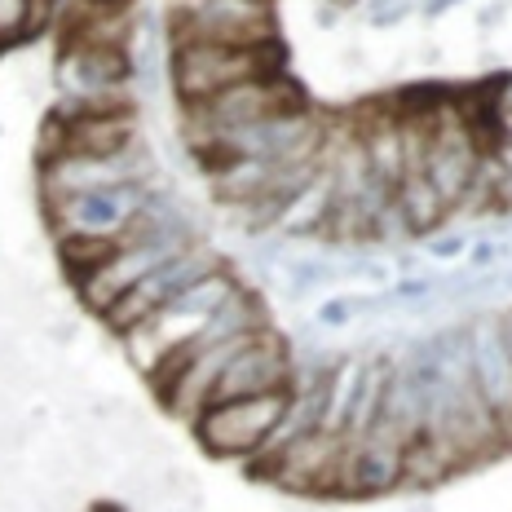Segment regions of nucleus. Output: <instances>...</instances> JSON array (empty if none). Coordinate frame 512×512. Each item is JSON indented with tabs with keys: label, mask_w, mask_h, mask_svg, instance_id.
I'll return each instance as SVG.
<instances>
[{
	"label": "nucleus",
	"mask_w": 512,
	"mask_h": 512,
	"mask_svg": "<svg viewBox=\"0 0 512 512\" xmlns=\"http://www.w3.org/2000/svg\"><path fill=\"white\" fill-rule=\"evenodd\" d=\"M62 151L58 155H120L137 142V111H58Z\"/></svg>",
	"instance_id": "obj_13"
},
{
	"label": "nucleus",
	"mask_w": 512,
	"mask_h": 512,
	"mask_svg": "<svg viewBox=\"0 0 512 512\" xmlns=\"http://www.w3.org/2000/svg\"><path fill=\"white\" fill-rule=\"evenodd\" d=\"M358 5H362V0H327L323 9H336V14H349V9H358Z\"/></svg>",
	"instance_id": "obj_24"
},
{
	"label": "nucleus",
	"mask_w": 512,
	"mask_h": 512,
	"mask_svg": "<svg viewBox=\"0 0 512 512\" xmlns=\"http://www.w3.org/2000/svg\"><path fill=\"white\" fill-rule=\"evenodd\" d=\"M217 270H226V256H221L217 248H208L204 239L190 243L186 252L168 256V261H164V265H155V270L146 274V279H137V283L120 296V301H115V305L98 318V323H102L111 336H120V332H128V327L146 323V318H151L155 309H164L177 292H186L190 283L208 279V274H217Z\"/></svg>",
	"instance_id": "obj_7"
},
{
	"label": "nucleus",
	"mask_w": 512,
	"mask_h": 512,
	"mask_svg": "<svg viewBox=\"0 0 512 512\" xmlns=\"http://www.w3.org/2000/svg\"><path fill=\"white\" fill-rule=\"evenodd\" d=\"M464 336H468V362H473V384L512 446V340L504 314H473L464 323Z\"/></svg>",
	"instance_id": "obj_10"
},
{
	"label": "nucleus",
	"mask_w": 512,
	"mask_h": 512,
	"mask_svg": "<svg viewBox=\"0 0 512 512\" xmlns=\"http://www.w3.org/2000/svg\"><path fill=\"white\" fill-rule=\"evenodd\" d=\"M393 208H398L411 239H429V234L446 230V221H451V204H446L442 190H437L420 168H407L402 181L393 186Z\"/></svg>",
	"instance_id": "obj_14"
},
{
	"label": "nucleus",
	"mask_w": 512,
	"mask_h": 512,
	"mask_svg": "<svg viewBox=\"0 0 512 512\" xmlns=\"http://www.w3.org/2000/svg\"><path fill=\"white\" fill-rule=\"evenodd\" d=\"M402 451L407 446L393 442L380 429L349 437L345 455H340L336 499H376V495H389V490H402Z\"/></svg>",
	"instance_id": "obj_12"
},
{
	"label": "nucleus",
	"mask_w": 512,
	"mask_h": 512,
	"mask_svg": "<svg viewBox=\"0 0 512 512\" xmlns=\"http://www.w3.org/2000/svg\"><path fill=\"white\" fill-rule=\"evenodd\" d=\"M159 173L151 146L137 137L120 155H58L40 164V199L76 195V190H111L128 181H151Z\"/></svg>",
	"instance_id": "obj_9"
},
{
	"label": "nucleus",
	"mask_w": 512,
	"mask_h": 512,
	"mask_svg": "<svg viewBox=\"0 0 512 512\" xmlns=\"http://www.w3.org/2000/svg\"><path fill=\"white\" fill-rule=\"evenodd\" d=\"M168 45H270L274 0H164Z\"/></svg>",
	"instance_id": "obj_4"
},
{
	"label": "nucleus",
	"mask_w": 512,
	"mask_h": 512,
	"mask_svg": "<svg viewBox=\"0 0 512 512\" xmlns=\"http://www.w3.org/2000/svg\"><path fill=\"white\" fill-rule=\"evenodd\" d=\"M84 512H128L124 504H111V499H98V504H89Z\"/></svg>",
	"instance_id": "obj_23"
},
{
	"label": "nucleus",
	"mask_w": 512,
	"mask_h": 512,
	"mask_svg": "<svg viewBox=\"0 0 512 512\" xmlns=\"http://www.w3.org/2000/svg\"><path fill=\"white\" fill-rule=\"evenodd\" d=\"M468 234H460V230H437V234H429L424 239V252L433 256V261H460V256L468 252Z\"/></svg>",
	"instance_id": "obj_20"
},
{
	"label": "nucleus",
	"mask_w": 512,
	"mask_h": 512,
	"mask_svg": "<svg viewBox=\"0 0 512 512\" xmlns=\"http://www.w3.org/2000/svg\"><path fill=\"white\" fill-rule=\"evenodd\" d=\"M301 106H309L305 89L287 71H274V76L234 84V89L217 93V98H208L199 106H181V115H186L181 124H186V142H190V137L226 133V128L270 120V115H283V111H301Z\"/></svg>",
	"instance_id": "obj_6"
},
{
	"label": "nucleus",
	"mask_w": 512,
	"mask_h": 512,
	"mask_svg": "<svg viewBox=\"0 0 512 512\" xmlns=\"http://www.w3.org/2000/svg\"><path fill=\"white\" fill-rule=\"evenodd\" d=\"M292 371L296 358L287 349L283 336H274V327L248 336L234 358L226 362V371L217 376V389H212V402L226 398H256V393H274V389H292Z\"/></svg>",
	"instance_id": "obj_11"
},
{
	"label": "nucleus",
	"mask_w": 512,
	"mask_h": 512,
	"mask_svg": "<svg viewBox=\"0 0 512 512\" xmlns=\"http://www.w3.org/2000/svg\"><path fill=\"white\" fill-rule=\"evenodd\" d=\"M287 398L292 389H274V393H256V398H226V402H208L195 415V442L204 446L212 460H256L270 442V433L279 429Z\"/></svg>",
	"instance_id": "obj_5"
},
{
	"label": "nucleus",
	"mask_w": 512,
	"mask_h": 512,
	"mask_svg": "<svg viewBox=\"0 0 512 512\" xmlns=\"http://www.w3.org/2000/svg\"><path fill=\"white\" fill-rule=\"evenodd\" d=\"M283 71V40L270 45H168V89L177 106H199L243 80Z\"/></svg>",
	"instance_id": "obj_2"
},
{
	"label": "nucleus",
	"mask_w": 512,
	"mask_h": 512,
	"mask_svg": "<svg viewBox=\"0 0 512 512\" xmlns=\"http://www.w3.org/2000/svg\"><path fill=\"white\" fill-rule=\"evenodd\" d=\"M490 111H495V124L504 128V133H512V76H504L490 89Z\"/></svg>",
	"instance_id": "obj_22"
},
{
	"label": "nucleus",
	"mask_w": 512,
	"mask_h": 512,
	"mask_svg": "<svg viewBox=\"0 0 512 512\" xmlns=\"http://www.w3.org/2000/svg\"><path fill=\"white\" fill-rule=\"evenodd\" d=\"M336 204V186H332V173H318L314 181H309L305 190H296L292 199H287V208H283V217H279V226H274V234L287 243H296V239H318V230H323V221H327V212H332Z\"/></svg>",
	"instance_id": "obj_15"
},
{
	"label": "nucleus",
	"mask_w": 512,
	"mask_h": 512,
	"mask_svg": "<svg viewBox=\"0 0 512 512\" xmlns=\"http://www.w3.org/2000/svg\"><path fill=\"white\" fill-rule=\"evenodd\" d=\"M93 5H133V0H93Z\"/></svg>",
	"instance_id": "obj_25"
},
{
	"label": "nucleus",
	"mask_w": 512,
	"mask_h": 512,
	"mask_svg": "<svg viewBox=\"0 0 512 512\" xmlns=\"http://www.w3.org/2000/svg\"><path fill=\"white\" fill-rule=\"evenodd\" d=\"M367 5V23L371 27H398L402 18L415 9V0H362Z\"/></svg>",
	"instance_id": "obj_21"
},
{
	"label": "nucleus",
	"mask_w": 512,
	"mask_h": 512,
	"mask_svg": "<svg viewBox=\"0 0 512 512\" xmlns=\"http://www.w3.org/2000/svg\"><path fill=\"white\" fill-rule=\"evenodd\" d=\"M407 512H433V504H415V508H407Z\"/></svg>",
	"instance_id": "obj_26"
},
{
	"label": "nucleus",
	"mask_w": 512,
	"mask_h": 512,
	"mask_svg": "<svg viewBox=\"0 0 512 512\" xmlns=\"http://www.w3.org/2000/svg\"><path fill=\"white\" fill-rule=\"evenodd\" d=\"M371 314H380L376 292H340V296H332V301L318 309V318H323L327 327H354V323H362V318H371Z\"/></svg>",
	"instance_id": "obj_19"
},
{
	"label": "nucleus",
	"mask_w": 512,
	"mask_h": 512,
	"mask_svg": "<svg viewBox=\"0 0 512 512\" xmlns=\"http://www.w3.org/2000/svg\"><path fill=\"white\" fill-rule=\"evenodd\" d=\"M53 27V0H0V49L27 45Z\"/></svg>",
	"instance_id": "obj_16"
},
{
	"label": "nucleus",
	"mask_w": 512,
	"mask_h": 512,
	"mask_svg": "<svg viewBox=\"0 0 512 512\" xmlns=\"http://www.w3.org/2000/svg\"><path fill=\"white\" fill-rule=\"evenodd\" d=\"M234 287H239V279H234L230 265H226V270L208 274V279L190 283L186 292H177L173 301H168L164 309H155L146 323H137V327H128V332H120V345H124L128 362H133V367L142 371L146 380H151L181 345H190V340L204 332L208 318L217 314L221 301H226Z\"/></svg>",
	"instance_id": "obj_1"
},
{
	"label": "nucleus",
	"mask_w": 512,
	"mask_h": 512,
	"mask_svg": "<svg viewBox=\"0 0 512 512\" xmlns=\"http://www.w3.org/2000/svg\"><path fill=\"white\" fill-rule=\"evenodd\" d=\"M283 279L292 301H309L327 287H340V261H332V256H292L283 265Z\"/></svg>",
	"instance_id": "obj_17"
},
{
	"label": "nucleus",
	"mask_w": 512,
	"mask_h": 512,
	"mask_svg": "<svg viewBox=\"0 0 512 512\" xmlns=\"http://www.w3.org/2000/svg\"><path fill=\"white\" fill-rule=\"evenodd\" d=\"M58 111H137L133 62L115 45H58Z\"/></svg>",
	"instance_id": "obj_3"
},
{
	"label": "nucleus",
	"mask_w": 512,
	"mask_h": 512,
	"mask_svg": "<svg viewBox=\"0 0 512 512\" xmlns=\"http://www.w3.org/2000/svg\"><path fill=\"white\" fill-rule=\"evenodd\" d=\"M120 248V239H58V261L62 270H67L71 283H80L89 270H98V265Z\"/></svg>",
	"instance_id": "obj_18"
},
{
	"label": "nucleus",
	"mask_w": 512,
	"mask_h": 512,
	"mask_svg": "<svg viewBox=\"0 0 512 512\" xmlns=\"http://www.w3.org/2000/svg\"><path fill=\"white\" fill-rule=\"evenodd\" d=\"M155 177L151 181H128V186H111V190L53 195V199H40V208H45V221L53 226L58 239H120L128 212L151 195Z\"/></svg>",
	"instance_id": "obj_8"
}]
</instances>
